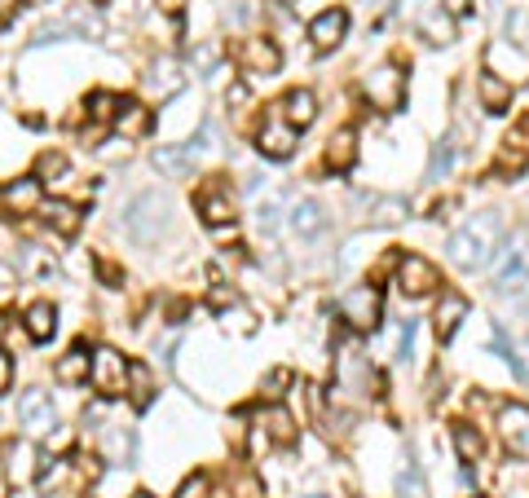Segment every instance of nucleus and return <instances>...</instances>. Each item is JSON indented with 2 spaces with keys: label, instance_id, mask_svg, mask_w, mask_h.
I'll return each instance as SVG.
<instances>
[{
  "label": "nucleus",
  "instance_id": "c9c22d12",
  "mask_svg": "<svg viewBox=\"0 0 529 498\" xmlns=\"http://www.w3.org/2000/svg\"><path fill=\"white\" fill-rule=\"evenodd\" d=\"M287 383H291V371H273L264 379V397H282L278 388H287Z\"/></svg>",
  "mask_w": 529,
  "mask_h": 498
},
{
  "label": "nucleus",
  "instance_id": "f8f14e48",
  "mask_svg": "<svg viewBox=\"0 0 529 498\" xmlns=\"http://www.w3.org/2000/svg\"><path fill=\"white\" fill-rule=\"evenodd\" d=\"M499 428H503L512 455L529 459V406H503L499 410Z\"/></svg>",
  "mask_w": 529,
  "mask_h": 498
},
{
  "label": "nucleus",
  "instance_id": "393cba45",
  "mask_svg": "<svg viewBox=\"0 0 529 498\" xmlns=\"http://www.w3.org/2000/svg\"><path fill=\"white\" fill-rule=\"evenodd\" d=\"M199 212H203V221H208L212 230H221V225L230 221V199H225L221 190H208V194L199 199Z\"/></svg>",
  "mask_w": 529,
  "mask_h": 498
},
{
  "label": "nucleus",
  "instance_id": "412c9836",
  "mask_svg": "<svg viewBox=\"0 0 529 498\" xmlns=\"http://www.w3.org/2000/svg\"><path fill=\"white\" fill-rule=\"evenodd\" d=\"M44 217H49V225H53L62 239L80 234V208H75V203H62V199H53V203H44Z\"/></svg>",
  "mask_w": 529,
  "mask_h": 498
},
{
  "label": "nucleus",
  "instance_id": "c03bdc74",
  "mask_svg": "<svg viewBox=\"0 0 529 498\" xmlns=\"http://www.w3.org/2000/svg\"><path fill=\"white\" fill-rule=\"evenodd\" d=\"M313 498H322V494H313Z\"/></svg>",
  "mask_w": 529,
  "mask_h": 498
},
{
  "label": "nucleus",
  "instance_id": "79ce46f5",
  "mask_svg": "<svg viewBox=\"0 0 529 498\" xmlns=\"http://www.w3.org/2000/svg\"><path fill=\"white\" fill-rule=\"evenodd\" d=\"M163 9H168V13H181V0H163Z\"/></svg>",
  "mask_w": 529,
  "mask_h": 498
},
{
  "label": "nucleus",
  "instance_id": "7c9ffc66",
  "mask_svg": "<svg viewBox=\"0 0 529 498\" xmlns=\"http://www.w3.org/2000/svg\"><path fill=\"white\" fill-rule=\"evenodd\" d=\"M36 172H40L36 181H49V177H62V172H67V159H62V154H40V163H36Z\"/></svg>",
  "mask_w": 529,
  "mask_h": 498
},
{
  "label": "nucleus",
  "instance_id": "20e7f679",
  "mask_svg": "<svg viewBox=\"0 0 529 498\" xmlns=\"http://www.w3.org/2000/svg\"><path fill=\"white\" fill-rule=\"evenodd\" d=\"M367 102H371L375 111H397V107L406 102V75H401V67L384 62L380 71L367 75Z\"/></svg>",
  "mask_w": 529,
  "mask_h": 498
},
{
  "label": "nucleus",
  "instance_id": "f3484780",
  "mask_svg": "<svg viewBox=\"0 0 529 498\" xmlns=\"http://www.w3.org/2000/svg\"><path fill=\"white\" fill-rule=\"evenodd\" d=\"M154 168H159V172H168L172 181H186V177H190V168H194V154H190V150H181V146H159V150H154Z\"/></svg>",
  "mask_w": 529,
  "mask_h": 498
},
{
  "label": "nucleus",
  "instance_id": "ea45409f",
  "mask_svg": "<svg viewBox=\"0 0 529 498\" xmlns=\"http://www.w3.org/2000/svg\"><path fill=\"white\" fill-rule=\"evenodd\" d=\"M9 282H13V269H9V265L0 260V287H9Z\"/></svg>",
  "mask_w": 529,
  "mask_h": 498
},
{
  "label": "nucleus",
  "instance_id": "a878e982",
  "mask_svg": "<svg viewBox=\"0 0 529 498\" xmlns=\"http://www.w3.org/2000/svg\"><path fill=\"white\" fill-rule=\"evenodd\" d=\"M115 128H120L124 137H141V132L150 128V111H146V107H137V102H129V107H120Z\"/></svg>",
  "mask_w": 529,
  "mask_h": 498
},
{
  "label": "nucleus",
  "instance_id": "37998d69",
  "mask_svg": "<svg viewBox=\"0 0 529 498\" xmlns=\"http://www.w3.org/2000/svg\"><path fill=\"white\" fill-rule=\"evenodd\" d=\"M132 498H154V494H146V490H141V494H132Z\"/></svg>",
  "mask_w": 529,
  "mask_h": 498
},
{
  "label": "nucleus",
  "instance_id": "9d476101",
  "mask_svg": "<svg viewBox=\"0 0 529 498\" xmlns=\"http://www.w3.org/2000/svg\"><path fill=\"white\" fill-rule=\"evenodd\" d=\"M477 98H481V107H486L490 115H503V111L512 107V80L499 75V71H481V75H477Z\"/></svg>",
  "mask_w": 529,
  "mask_h": 498
},
{
  "label": "nucleus",
  "instance_id": "6e6552de",
  "mask_svg": "<svg viewBox=\"0 0 529 498\" xmlns=\"http://www.w3.org/2000/svg\"><path fill=\"white\" fill-rule=\"evenodd\" d=\"M18 419H22V428H27L31 437H44V432L58 428V410H53V401H49L44 392H27V397L18 401Z\"/></svg>",
  "mask_w": 529,
  "mask_h": 498
},
{
  "label": "nucleus",
  "instance_id": "a211bd4d",
  "mask_svg": "<svg viewBox=\"0 0 529 498\" xmlns=\"http://www.w3.org/2000/svg\"><path fill=\"white\" fill-rule=\"evenodd\" d=\"M89 367H93V358H89V349H71L67 358H58V367H53V379L58 383H80V379H89Z\"/></svg>",
  "mask_w": 529,
  "mask_h": 498
},
{
  "label": "nucleus",
  "instance_id": "f704fd0d",
  "mask_svg": "<svg viewBox=\"0 0 529 498\" xmlns=\"http://www.w3.org/2000/svg\"><path fill=\"white\" fill-rule=\"evenodd\" d=\"M9 388H13V358L0 349V397H4Z\"/></svg>",
  "mask_w": 529,
  "mask_h": 498
},
{
  "label": "nucleus",
  "instance_id": "ddd939ff",
  "mask_svg": "<svg viewBox=\"0 0 529 498\" xmlns=\"http://www.w3.org/2000/svg\"><path fill=\"white\" fill-rule=\"evenodd\" d=\"M468 318V296H459V291H441V304H437V318H432V327H437V340L446 344L454 331H459V322Z\"/></svg>",
  "mask_w": 529,
  "mask_h": 498
},
{
  "label": "nucleus",
  "instance_id": "39448f33",
  "mask_svg": "<svg viewBox=\"0 0 529 498\" xmlns=\"http://www.w3.org/2000/svg\"><path fill=\"white\" fill-rule=\"evenodd\" d=\"M437 287H441V273L428 256H415V251L401 256V265H397V291L401 296H428Z\"/></svg>",
  "mask_w": 529,
  "mask_h": 498
},
{
  "label": "nucleus",
  "instance_id": "4be33fe9",
  "mask_svg": "<svg viewBox=\"0 0 529 498\" xmlns=\"http://www.w3.org/2000/svg\"><path fill=\"white\" fill-rule=\"evenodd\" d=\"M154 397V379H150V367L146 362H129V401L137 410H146Z\"/></svg>",
  "mask_w": 529,
  "mask_h": 498
},
{
  "label": "nucleus",
  "instance_id": "2f4dec72",
  "mask_svg": "<svg viewBox=\"0 0 529 498\" xmlns=\"http://www.w3.org/2000/svg\"><path fill=\"white\" fill-rule=\"evenodd\" d=\"M401 217H406V203H401V199H384V203H380V217H375V221L393 225V221H401Z\"/></svg>",
  "mask_w": 529,
  "mask_h": 498
},
{
  "label": "nucleus",
  "instance_id": "4c0bfd02",
  "mask_svg": "<svg viewBox=\"0 0 529 498\" xmlns=\"http://www.w3.org/2000/svg\"><path fill=\"white\" fill-rule=\"evenodd\" d=\"M441 4H446V13H450V18H463V13L472 9V0H441Z\"/></svg>",
  "mask_w": 529,
  "mask_h": 498
},
{
  "label": "nucleus",
  "instance_id": "4468645a",
  "mask_svg": "<svg viewBox=\"0 0 529 498\" xmlns=\"http://www.w3.org/2000/svg\"><path fill=\"white\" fill-rule=\"evenodd\" d=\"M282 120L296 128V132L313 124V120H318V102H313V93H309V89H291L287 102H282Z\"/></svg>",
  "mask_w": 529,
  "mask_h": 498
},
{
  "label": "nucleus",
  "instance_id": "1a4fd4ad",
  "mask_svg": "<svg viewBox=\"0 0 529 498\" xmlns=\"http://www.w3.org/2000/svg\"><path fill=\"white\" fill-rule=\"evenodd\" d=\"M344 31H349V13L344 9H327V13H318L313 22H309V40H313V49H336L340 40H344Z\"/></svg>",
  "mask_w": 529,
  "mask_h": 498
},
{
  "label": "nucleus",
  "instance_id": "cd10ccee",
  "mask_svg": "<svg viewBox=\"0 0 529 498\" xmlns=\"http://www.w3.org/2000/svg\"><path fill=\"white\" fill-rule=\"evenodd\" d=\"M264 428H269V437H273L278 446H291V441H296V423H291V415H287L282 406H273V410L264 415Z\"/></svg>",
  "mask_w": 529,
  "mask_h": 498
},
{
  "label": "nucleus",
  "instance_id": "5701e85b",
  "mask_svg": "<svg viewBox=\"0 0 529 498\" xmlns=\"http://www.w3.org/2000/svg\"><path fill=\"white\" fill-rule=\"evenodd\" d=\"M0 203H4V208H18V212L36 208V203H40V181H36V177H27V181H18V186L0 190Z\"/></svg>",
  "mask_w": 529,
  "mask_h": 498
},
{
  "label": "nucleus",
  "instance_id": "473e14b6",
  "mask_svg": "<svg viewBox=\"0 0 529 498\" xmlns=\"http://www.w3.org/2000/svg\"><path fill=\"white\" fill-rule=\"evenodd\" d=\"M525 168V150H503L499 154V172H521Z\"/></svg>",
  "mask_w": 529,
  "mask_h": 498
},
{
  "label": "nucleus",
  "instance_id": "72a5a7b5",
  "mask_svg": "<svg viewBox=\"0 0 529 498\" xmlns=\"http://www.w3.org/2000/svg\"><path fill=\"white\" fill-rule=\"evenodd\" d=\"M115 107H120V102H115L111 93H98V98H93V115H98V120H111Z\"/></svg>",
  "mask_w": 529,
  "mask_h": 498
},
{
  "label": "nucleus",
  "instance_id": "dca6fc26",
  "mask_svg": "<svg viewBox=\"0 0 529 498\" xmlns=\"http://www.w3.org/2000/svg\"><path fill=\"white\" fill-rule=\"evenodd\" d=\"M53 331H58V309H53L49 300H36V304L27 309V336H31L36 344H44V340H53Z\"/></svg>",
  "mask_w": 529,
  "mask_h": 498
},
{
  "label": "nucleus",
  "instance_id": "e433bc0d",
  "mask_svg": "<svg viewBox=\"0 0 529 498\" xmlns=\"http://www.w3.org/2000/svg\"><path fill=\"white\" fill-rule=\"evenodd\" d=\"M208 494V477H190L186 486H181V494L177 498H203Z\"/></svg>",
  "mask_w": 529,
  "mask_h": 498
},
{
  "label": "nucleus",
  "instance_id": "c85d7f7f",
  "mask_svg": "<svg viewBox=\"0 0 529 498\" xmlns=\"http://www.w3.org/2000/svg\"><path fill=\"white\" fill-rule=\"evenodd\" d=\"M454 450H459L463 463H477L481 459V432L468 428V423H454Z\"/></svg>",
  "mask_w": 529,
  "mask_h": 498
},
{
  "label": "nucleus",
  "instance_id": "2eb2a0df",
  "mask_svg": "<svg viewBox=\"0 0 529 498\" xmlns=\"http://www.w3.org/2000/svg\"><path fill=\"white\" fill-rule=\"evenodd\" d=\"M525 269H529V248L525 243H512V248L503 251V265L494 269V282L508 291V287H517L525 278Z\"/></svg>",
  "mask_w": 529,
  "mask_h": 498
},
{
  "label": "nucleus",
  "instance_id": "f03ea898",
  "mask_svg": "<svg viewBox=\"0 0 529 498\" xmlns=\"http://www.w3.org/2000/svg\"><path fill=\"white\" fill-rule=\"evenodd\" d=\"M89 383L98 388V397H124L129 392V362L115 353V349H98L93 353V367H89Z\"/></svg>",
  "mask_w": 529,
  "mask_h": 498
},
{
  "label": "nucleus",
  "instance_id": "7ed1b4c3",
  "mask_svg": "<svg viewBox=\"0 0 529 498\" xmlns=\"http://www.w3.org/2000/svg\"><path fill=\"white\" fill-rule=\"evenodd\" d=\"M340 318L353 331H375L380 327V291L375 287H353L340 296Z\"/></svg>",
  "mask_w": 529,
  "mask_h": 498
},
{
  "label": "nucleus",
  "instance_id": "f257e3e1",
  "mask_svg": "<svg viewBox=\"0 0 529 498\" xmlns=\"http://www.w3.org/2000/svg\"><path fill=\"white\" fill-rule=\"evenodd\" d=\"M499 234H503V221L494 217V212H481V217H472V221H463L454 234H450V260L459 265V269H481V265H490V256L499 248Z\"/></svg>",
  "mask_w": 529,
  "mask_h": 498
},
{
  "label": "nucleus",
  "instance_id": "aec40b11",
  "mask_svg": "<svg viewBox=\"0 0 529 498\" xmlns=\"http://www.w3.org/2000/svg\"><path fill=\"white\" fill-rule=\"evenodd\" d=\"M322 225H327V217H322V208H318L313 199H304V203H296V208H291V230H296L300 239L322 234Z\"/></svg>",
  "mask_w": 529,
  "mask_h": 498
},
{
  "label": "nucleus",
  "instance_id": "0eeeda50",
  "mask_svg": "<svg viewBox=\"0 0 529 498\" xmlns=\"http://www.w3.org/2000/svg\"><path fill=\"white\" fill-rule=\"evenodd\" d=\"M415 27H419V36L432 40V44H450V40H454V18H450L441 4H432V0H419V4H415Z\"/></svg>",
  "mask_w": 529,
  "mask_h": 498
},
{
  "label": "nucleus",
  "instance_id": "6ab92c4d",
  "mask_svg": "<svg viewBox=\"0 0 529 498\" xmlns=\"http://www.w3.org/2000/svg\"><path fill=\"white\" fill-rule=\"evenodd\" d=\"M353 128H340L331 141H327V163L336 168V172H349L353 168V159H358V150H353Z\"/></svg>",
  "mask_w": 529,
  "mask_h": 498
},
{
  "label": "nucleus",
  "instance_id": "c756f323",
  "mask_svg": "<svg viewBox=\"0 0 529 498\" xmlns=\"http://www.w3.org/2000/svg\"><path fill=\"white\" fill-rule=\"evenodd\" d=\"M450 163H454V146H450V141H441V146L432 150V163H428V181L446 177V172H450Z\"/></svg>",
  "mask_w": 529,
  "mask_h": 498
},
{
  "label": "nucleus",
  "instance_id": "58836bf2",
  "mask_svg": "<svg viewBox=\"0 0 529 498\" xmlns=\"http://www.w3.org/2000/svg\"><path fill=\"white\" fill-rule=\"evenodd\" d=\"M225 304H234V291L217 287V291H212V309H225Z\"/></svg>",
  "mask_w": 529,
  "mask_h": 498
},
{
  "label": "nucleus",
  "instance_id": "bb28decb",
  "mask_svg": "<svg viewBox=\"0 0 529 498\" xmlns=\"http://www.w3.org/2000/svg\"><path fill=\"white\" fill-rule=\"evenodd\" d=\"M107 455L111 463H129L132 459V432L120 423H107Z\"/></svg>",
  "mask_w": 529,
  "mask_h": 498
},
{
  "label": "nucleus",
  "instance_id": "a18cd8bd",
  "mask_svg": "<svg viewBox=\"0 0 529 498\" xmlns=\"http://www.w3.org/2000/svg\"><path fill=\"white\" fill-rule=\"evenodd\" d=\"M0 208H4V203H0Z\"/></svg>",
  "mask_w": 529,
  "mask_h": 498
},
{
  "label": "nucleus",
  "instance_id": "423d86ee",
  "mask_svg": "<svg viewBox=\"0 0 529 498\" xmlns=\"http://www.w3.org/2000/svg\"><path fill=\"white\" fill-rule=\"evenodd\" d=\"M163 212H168V203H163L159 194H141L129 212H124V225H129V234L137 243H150V239L159 234V225H163Z\"/></svg>",
  "mask_w": 529,
  "mask_h": 498
},
{
  "label": "nucleus",
  "instance_id": "a19ab883",
  "mask_svg": "<svg viewBox=\"0 0 529 498\" xmlns=\"http://www.w3.org/2000/svg\"><path fill=\"white\" fill-rule=\"evenodd\" d=\"M13 9H18V0H0V18H4V13H13Z\"/></svg>",
  "mask_w": 529,
  "mask_h": 498
},
{
  "label": "nucleus",
  "instance_id": "9b49d317",
  "mask_svg": "<svg viewBox=\"0 0 529 498\" xmlns=\"http://www.w3.org/2000/svg\"><path fill=\"white\" fill-rule=\"evenodd\" d=\"M257 141H261V154H269V159H287V154L296 150V128L287 124L282 115H269Z\"/></svg>",
  "mask_w": 529,
  "mask_h": 498
},
{
  "label": "nucleus",
  "instance_id": "b1692460",
  "mask_svg": "<svg viewBox=\"0 0 529 498\" xmlns=\"http://www.w3.org/2000/svg\"><path fill=\"white\" fill-rule=\"evenodd\" d=\"M243 62H248L252 71H278V49H273L269 40H248V44H243Z\"/></svg>",
  "mask_w": 529,
  "mask_h": 498
}]
</instances>
